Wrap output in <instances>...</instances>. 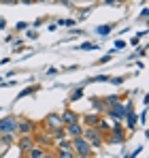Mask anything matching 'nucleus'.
Instances as JSON below:
<instances>
[{"label":"nucleus","instance_id":"1","mask_svg":"<svg viewBox=\"0 0 149 158\" xmlns=\"http://www.w3.org/2000/svg\"><path fill=\"white\" fill-rule=\"evenodd\" d=\"M70 148H73V154H74V156H81V158L94 156L92 145L87 143V139H85L83 135H79V137H70Z\"/></svg>","mask_w":149,"mask_h":158},{"label":"nucleus","instance_id":"2","mask_svg":"<svg viewBox=\"0 0 149 158\" xmlns=\"http://www.w3.org/2000/svg\"><path fill=\"white\" fill-rule=\"evenodd\" d=\"M126 141V131H124V126L117 122L115 126H111L109 128V132H104V143H124Z\"/></svg>","mask_w":149,"mask_h":158},{"label":"nucleus","instance_id":"3","mask_svg":"<svg viewBox=\"0 0 149 158\" xmlns=\"http://www.w3.org/2000/svg\"><path fill=\"white\" fill-rule=\"evenodd\" d=\"M83 137L87 139V143H90L92 148L104 145V135H102L96 126H85V128H83Z\"/></svg>","mask_w":149,"mask_h":158},{"label":"nucleus","instance_id":"4","mask_svg":"<svg viewBox=\"0 0 149 158\" xmlns=\"http://www.w3.org/2000/svg\"><path fill=\"white\" fill-rule=\"evenodd\" d=\"M19 115H4L0 118V135H17Z\"/></svg>","mask_w":149,"mask_h":158},{"label":"nucleus","instance_id":"5","mask_svg":"<svg viewBox=\"0 0 149 158\" xmlns=\"http://www.w3.org/2000/svg\"><path fill=\"white\" fill-rule=\"evenodd\" d=\"M104 115H107V118H111V120H115V122H122V120H124V115H126V105L115 103V105L107 107Z\"/></svg>","mask_w":149,"mask_h":158},{"label":"nucleus","instance_id":"6","mask_svg":"<svg viewBox=\"0 0 149 158\" xmlns=\"http://www.w3.org/2000/svg\"><path fill=\"white\" fill-rule=\"evenodd\" d=\"M36 128V124L32 122V120H28V118H19V122H17V135H32Z\"/></svg>","mask_w":149,"mask_h":158},{"label":"nucleus","instance_id":"7","mask_svg":"<svg viewBox=\"0 0 149 158\" xmlns=\"http://www.w3.org/2000/svg\"><path fill=\"white\" fill-rule=\"evenodd\" d=\"M43 126H47V132H49V131H55V128H60V126H64V124H62V120H60V115H55V113H51V115H47V118L43 120Z\"/></svg>","mask_w":149,"mask_h":158},{"label":"nucleus","instance_id":"8","mask_svg":"<svg viewBox=\"0 0 149 158\" xmlns=\"http://www.w3.org/2000/svg\"><path fill=\"white\" fill-rule=\"evenodd\" d=\"M124 120H126V126H128V131H134L136 128V113L132 111V105H126V115H124Z\"/></svg>","mask_w":149,"mask_h":158},{"label":"nucleus","instance_id":"9","mask_svg":"<svg viewBox=\"0 0 149 158\" xmlns=\"http://www.w3.org/2000/svg\"><path fill=\"white\" fill-rule=\"evenodd\" d=\"M32 145H34V137H32V135H19V141H17V148H19V150H22V152H28V150H30V148H32Z\"/></svg>","mask_w":149,"mask_h":158},{"label":"nucleus","instance_id":"10","mask_svg":"<svg viewBox=\"0 0 149 158\" xmlns=\"http://www.w3.org/2000/svg\"><path fill=\"white\" fill-rule=\"evenodd\" d=\"M64 131L68 137H79V135H83V126H81V122H70V124H64Z\"/></svg>","mask_w":149,"mask_h":158},{"label":"nucleus","instance_id":"11","mask_svg":"<svg viewBox=\"0 0 149 158\" xmlns=\"http://www.w3.org/2000/svg\"><path fill=\"white\" fill-rule=\"evenodd\" d=\"M62 124H70V122H79V113H74L73 109H66L62 115H60Z\"/></svg>","mask_w":149,"mask_h":158},{"label":"nucleus","instance_id":"12","mask_svg":"<svg viewBox=\"0 0 149 158\" xmlns=\"http://www.w3.org/2000/svg\"><path fill=\"white\" fill-rule=\"evenodd\" d=\"M26 156H30V158H43V156H47V152H45V148H41V145H32V148L26 152Z\"/></svg>","mask_w":149,"mask_h":158},{"label":"nucleus","instance_id":"13","mask_svg":"<svg viewBox=\"0 0 149 158\" xmlns=\"http://www.w3.org/2000/svg\"><path fill=\"white\" fill-rule=\"evenodd\" d=\"M34 141H38V143H41V148H45V150H47V148L51 145V135H45V132H38V135L34 137Z\"/></svg>","mask_w":149,"mask_h":158},{"label":"nucleus","instance_id":"14","mask_svg":"<svg viewBox=\"0 0 149 158\" xmlns=\"http://www.w3.org/2000/svg\"><path fill=\"white\" fill-rule=\"evenodd\" d=\"M83 122H85V126H96V124L100 122V115L90 113V115H85V120H83Z\"/></svg>","mask_w":149,"mask_h":158},{"label":"nucleus","instance_id":"15","mask_svg":"<svg viewBox=\"0 0 149 158\" xmlns=\"http://www.w3.org/2000/svg\"><path fill=\"white\" fill-rule=\"evenodd\" d=\"M83 88L85 85H81V88H77L73 94H70V98H68V103H77V101H81L83 98Z\"/></svg>","mask_w":149,"mask_h":158},{"label":"nucleus","instance_id":"16","mask_svg":"<svg viewBox=\"0 0 149 158\" xmlns=\"http://www.w3.org/2000/svg\"><path fill=\"white\" fill-rule=\"evenodd\" d=\"M111 30H113V24H104V26H98V28H96V34H98V36H107Z\"/></svg>","mask_w":149,"mask_h":158},{"label":"nucleus","instance_id":"17","mask_svg":"<svg viewBox=\"0 0 149 158\" xmlns=\"http://www.w3.org/2000/svg\"><path fill=\"white\" fill-rule=\"evenodd\" d=\"M49 135H51V139H62V137H66V131H64V126H60V128H55V131H49Z\"/></svg>","mask_w":149,"mask_h":158},{"label":"nucleus","instance_id":"18","mask_svg":"<svg viewBox=\"0 0 149 158\" xmlns=\"http://www.w3.org/2000/svg\"><path fill=\"white\" fill-rule=\"evenodd\" d=\"M34 92H36V88H32V85H30V88H24V90L17 94V98H15V101H19V98H26V96H32Z\"/></svg>","mask_w":149,"mask_h":158},{"label":"nucleus","instance_id":"19","mask_svg":"<svg viewBox=\"0 0 149 158\" xmlns=\"http://www.w3.org/2000/svg\"><path fill=\"white\" fill-rule=\"evenodd\" d=\"M104 103H107V107L115 105V103H122V96H104Z\"/></svg>","mask_w":149,"mask_h":158},{"label":"nucleus","instance_id":"20","mask_svg":"<svg viewBox=\"0 0 149 158\" xmlns=\"http://www.w3.org/2000/svg\"><path fill=\"white\" fill-rule=\"evenodd\" d=\"M55 156H60V158H73V150H62L60 148V152H55Z\"/></svg>","mask_w":149,"mask_h":158},{"label":"nucleus","instance_id":"21","mask_svg":"<svg viewBox=\"0 0 149 158\" xmlns=\"http://www.w3.org/2000/svg\"><path fill=\"white\" fill-rule=\"evenodd\" d=\"M102 81H109V75H98V77H92L90 81H85V83H102Z\"/></svg>","mask_w":149,"mask_h":158},{"label":"nucleus","instance_id":"22","mask_svg":"<svg viewBox=\"0 0 149 158\" xmlns=\"http://www.w3.org/2000/svg\"><path fill=\"white\" fill-rule=\"evenodd\" d=\"M79 49H83V52H92V49H98V45H94V43H81Z\"/></svg>","mask_w":149,"mask_h":158},{"label":"nucleus","instance_id":"23","mask_svg":"<svg viewBox=\"0 0 149 158\" xmlns=\"http://www.w3.org/2000/svg\"><path fill=\"white\" fill-rule=\"evenodd\" d=\"M58 148H62V150H73V148H70V141H66L64 137L58 139Z\"/></svg>","mask_w":149,"mask_h":158},{"label":"nucleus","instance_id":"24","mask_svg":"<svg viewBox=\"0 0 149 158\" xmlns=\"http://www.w3.org/2000/svg\"><path fill=\"white\" fill-rule=\"evenodd\" d=\"M124 47H126V41H115V47L111 49V56H113V53H115V52H122Z\"/></svg>","mask_w":149,"mask_h":158},{"label":"nucleus","instance_id":"25","mask_svg":"<svg viewBox=\"0 0 149 158\" xmlns=\"http://www.w3.org/2000/svg\"><path fill=\"white\" fill-rule=\"evenodd\" d=\"M126 81V77H109V83H113V85H122Z\"/></svg>","mask_w":149,"mask_h":158},{"label":"nucleus","instance_id":"26","mask_svg":"<svg viewBox=\"0 0 149 158\" xmlns=\"http://www.w3.org/2000/svg\"><path fill=\"white\" fill-rule=\"evenodd\" d=\"M58 24H60V26H74V22H73V19H60Z\"/></svg>","mask_w":149,"mask_h":158},{"label":"nucleus","instance_id":"27","mask_svg":"<svg viewBox=\"0 0 149 158\" xmlns=\"http://www.w3.org/2000/svg\"><path fill=\"white\" fill-rule=\"evenodd\" d=\"M109 60H111V53H107V56H104V58H102V60H98V62H96V64H104V62H109Z\"/></svg>","mask_w":149,"mask_h":158},{"label":"nucleus","instance_id":"28","mask_svg":"<svg viewBox=\"0 0 149 158\" xmlns=\"http://www.w3.org/2000/svg\"><path fill=\"white\" fill-rule=\"evenodd\" d=\"M147 17H149V11H147V9H143V13H141V19H143V22H147Z\"/></svg>","mask_w":149,"mask_h":158},{"label":"nucleus","instance_id":"29","mask_svg":"<svg viewBox=\"0 0 149 158\" xmlns=\"http://www.w3.org/2000/svg\"><path fill=\"white\" fill-rule=\"evenodd\" d=\"M28 36H30V39H36V36H38V32H34V30H30V32H28Z\"/></svg>","mask_w":149,"mask_h":158},{"label":"nucleus","instance_id":"30","mask_svg":"<svg viewBox=\"0 0 149 158\" xmlns=\"http://www.w3.org/2000/svg\"><path fill=\"white\" fill-rule=\"evenodd\" d=\"M24 28H28V24H26V22H19V24H17V30H24Z\"/></svg>","mask_w":149,"mask_h":158},{"label":"nucleus","instance_id":"31","mask_svg":"<svg viewBox=\"0 0 149 158\" xmlns=\"http://www.w3.org/2000/svg\"><path fill=\"white\" fill-rule=\"evenodd\" d=\"M4 28H6V22H4V19L0 17V30H4Z\"/></svg>","mask_w":149,"mask_h":158},{"label":"nucleus","instance_id":"32","mask_svg":"<svg viewBox=\"0 0 149 158\" xmlns=\"http://www.w3.org/2000/svg\"><path fill=\"white\" fill-rule=\"evenodd\" d=\"M0 2H4V4H13V2H17V0H0Z\"/></svg>","mask_w":149,"mask_h":158},{"label":"nucleus","instance_id":"33","mask_svg":"<svg viewBox=\"0 0 149 158\" xmlns=\"http://www.w3.org/2000/svg\"><path fill=\"white\" fill-rule=\"evenodd\" d=\"M17 2H19V0H17Z\"/></svg>","mask_w":149,"mask_h":158}]
</instances>
